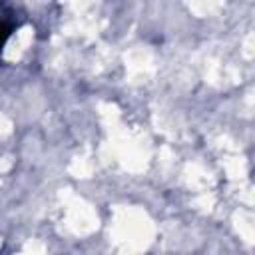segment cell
<instances>
[{
	"mask_svg": "<svg viewBox=\"0 0 255 255\" xmlns=\"http://www.w3.org/2000/svg\"><path fill=\"white\" fill-rule=\"evenodd\" d=\"M14 30H16V22H14L12 18H4V16H0V52L4 50L8 38L12 36Z\"/></svg>",
	"mask_w": 255,
	"mask_h": 255,
	"instance_id": "6da1fadb",
	"label": "cell"
}]
</instances>
